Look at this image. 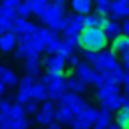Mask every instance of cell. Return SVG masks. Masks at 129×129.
<instances>
[{
	"instance_id": "1",
	"label": "cell",
	"mask_w": 129,
	"mask_h": 129,
	"mask_svg": "<svg viewBox=\"0 0 129 129\" xmlns=\"http://www.w3.org/2000/svg\"><path fill=\"white\" fill-rule=\"evenodd\" d=\"M108 43L110 39L106 37L104 30L103 28H85L80 36V44L83 50H88V51H95V53H101L108 48Z\"/></svg>"
},
{
	"instance_id": "2",
	"label": "cell",
	"mask_w": 129,
	"mask_h": 129,
	"mask_svg": "<svg viewBox=\"0 0 129 129\" xmlns=\"http://www.w3.org/2000/svg\"><path fill=\"white\" fill-rule=\"evenodd\" d=\"M97 73H103V71H110L113 74H117L118 78L124 80V74H125V69L122 66V62L118 60V55L113 53L111 50H104L101 53H97V58L92 66Z\"/></svg>"
},
{
	"instance_id": "3",
	"label": "cell",
	"mask_w": 129,
	"mask_h": 129,
	"mask_svg": "<svg viewBox=\"0 0 129 129\" xmlns=\"http://www.w3.org/2000/svg\"><path fill=\"white\" fill-rule=\"evenodd\" d=\"M74 76H76L78 80H81L83 83H87V85H95V87H101V85H103L101 74H99L90 64H87L85 60L74 69Z\"/></svg>"
},
{
	"instance_id": "4",
	"label": "cell",
	"mask_w": 129,
	"mask_h": 129,
	"mask_svg": "<svg viewBox=\"0 0 129 129\" xmlns=\"http://www.w3.org/2000/svg\"><path fill=\"white\" fill-rule=\"evenodd\" d=\"M66 16V27L64 32L66 36H81V32L85 30V16L76 14V13H67Z\"/></svg>"
},
{
	"instance_id": "5",
	"label": "cell",
	"mask_w": 129,
	"mask_h": 129,
	"mask_svg": "<svg viewBox=\"0 0 129 129\" xmlns=\"http://www.w3.org/2000/svg\"><path fill=\"white\" fill-rule=\"evenodd\" d=\"M60 106H66V108H69L73 113H74V117H78L87 106H88V103L80 95V94H74V92H66L64 95H62V99H60Z\"/></svg>"
},
{
	"instance_id": "6",
	"label": "cell",
	"mask_w": 129,
	"mask_h": 129,
	"mask_svg": "<svg viewBox=\"0 0 129 129\" xmlns=\"http://www.w3.org/2000/svg\"><path fill=\"white\" fill-rule=\"evenodd\" d=\"M55 115H57V106L53 104V101H44V104L39 108L37 115L34 117V120L39 125H50V124H53Z\"/></svg>"
},
{
	"instance_id": "7",
	"label": "cell",
	"mask_w": 129,
	"mask_h": 129,
	"mask_svg": "<svg viewBox=\"0 0 129 129\" xmlns=\"http://www.w3.org/2000/svg\"><path fill=\"white\" fill-rule=\"evenodd\" d=\"M66 64H67V58H64L62 55H46L43 58V67H46V71L50 73H55V74H64L66 76Z\"/></svg>"
},
{
	"instance_id": "8",
	"label": "cell",
	"mask_w": 129,
	"mask_h": 129,
	"mask_svg": "<svg viewBox=\"0 0 129 129\" xmlns=\"http://www.w3.org/2000/svg\"><path fill=\"white\" fill-rule=\"evenodd\" d=\"M66 76L64 74H58L53 81H50L46 87H48V95H50V99L51 101H60L62 99V95L67 92V88H66Z\"/></svg>"
},
{
	"instance_id": "9",
	"label": "cell",
	"mask_w": 129,
	"mask_h": 129,
	"mask_svg": "<svg viewBox=\"0 0 129 129\" xmlns=\"http://www.w3.org/2000/svg\"><path fill=\"white\" fill-rule=\"evenodd\" d=\"M39 30V27L28 20H23V18H16L14 20V28H13V34L16 36H36Z\"/></svg>"
},
{
	"instance_id": "10",
	"label": "cell",
	"mask_w": 129,
	"mask_h": 129,
	"mask_svg": "<svg viewBox=\"0 0 129 129\" xmlns=\"http://www.w3.org/2000/svg\"><path fill=\"white\" fill-rule=\"evenodd\" d=\"M127 18H129V0H115L110 20L120 23L122 20H127Z\"/></svg>"
},
{
	"instance_id": "11",
	"label": "cell",
	"mask_w": 129,
	"mask_h": 129,
	"mask_svg": "<svg viewBox=\"0 0 129 129\" xmlns=\"http://www.w3.org/2000/svg\"><path fill=\"white\" fill-rule=\"evenodd\" d=\"M124 101H125V95L122 92H117V94H111V95L101 99V106L110 111H118L124 108Z\"/></svg>"
},
{
	"instance_id": "12",
	"label": "cell",
	"mask_w": 129,
	"mask_h": 129,
	"mask_svg": "<svg viewBox=\"0 0 129 129\" xmlns=\"http://www.w3.org/2000/svg\"><path fill=\"white\" fill-rule=\"evenodd\" d=\"M64 9H66V7H62V6H58V4H55V2H50V6L46 7V11L39 16V21H41L43 25H48L50 20H53V18H57V16H64V14H66Z\"/></svg>"
},
{
	"instance_id": "13",
	"label": "cell",
	"mask_w": 129,
	"mask_h": 129,
	"mask_svg": "<svg viewBox=\"0 0 129 129\" xmlns=\"http://www.w3.org/2000/svg\"><path fill=\"white\" fill-rule=\"evenodd\" d=\"M71 11L81 16H87L92 13L94 6H95V0H71Z\"/></svg>"
},
{
	"instance_id": "14",
	"label": "cell",
	"mask_w": 129,
	"mask_h": 129,
	"mask_svg": "<svg viewBox=\"0 0 129 129\" xmlns=\"http://www.w3.org/2000/svg\"><path fill=\"white\" fill-rule=\"evenodd\" d=\"M18 48V37L13 32H6L0 36V51L4 53H11Z\"/></svg>"
},
{
	"instance_id": "15",
	"label": "cell",
	"mask_w": 129,
	"mask_h": 129,
	"mask_svg": "<svg viewBox=\"0 0 129 129\" xmlns=\"http://www.w3.org/2000/svg\"><path fill=\"white\" fill-rule=\"evenodd\" d=\"M30 94H32V99L34 101H48L50 99V95H48V87H46V83L43 81V78H39L34 85H32V88H30Z\"/></svg>"
},
{
	"instance_id": "16",
	"label": "cell",
	"mask_w": 129,
	"mask_h": 129,
	"mask_svg": "<svg viewBox=\"0 0 129 129\" xmlns=\"http://www.w3.org/2000/svg\"><path fill=\"white\" fill-rule=\"evenodd\" d=\"M103 30H104V34H106V37L110 39V41H115L117 37H120L124 32H122V25L118 23V21H111L110 18H108V21L101 27Z\"/></svg>"
},
{
	"instance_id": "17",
	"label": "cell",
	"mask_w": 129,
	"mask_h": 129,
	"mask_svg": "<svg viewBox=\"0 0 129 129\" xmlns=\"http://www.w3.org/2000/svg\"><path fill=\"white\" fill-rule=\"evenodd\" d=\"M111 51L117 53L118 57L129 55V37L122 34L120 37H117L115 41H111Z\"/></svg>"
},
{
	"instance_id": "18",
	"label": "cell",
	"mask_w": 129,
	"mask_h": 129,
	"mask_svg": "<svg viewBox=\"0 0 129 129\" xmlns=\"http://www.w3.org/2000/svg\"><path fill=\"white\" fill-rule=\"evenodd\" d=\"M41 67H43V60H39V55L30 57V58H25V71H27V74H32V76L37 78Z\"/></svg>"
},
{
	"instance_id": "19",
	"label": "cell",
	"mask_w": 129,
	"mask_h": 129,
	"mask_svg": "<svg viewBox=\"0 0 129 129\" xmlns=\"http://www.w3.org/2000/svg\"><path fill=\"white\" fill-rule=\"evenodd\" d=\"M66 88H67V92H74V94H85L87 92V83H83L81 80H78L76 76H73V78H67L66 80Z\"/></svg>"
},
{
	"instance_id": "20",
	"label": "cell",
	"mask_w": 129,
	"mask_h": 129,
	"mask_svg": "<svg viewBox=\"0 0 129 129\" xmlns=\"http://www.w3.org/2000/svg\"><path fill=\"white\" fill-rule=\"evenodd\" d=\"M73 120H74V113H73L69 108L58 104V108H57V115H55V122H58V124H62V125H66V124L71 125Z\"/></svg>"
},
{
	"instance_id": "21",
	"label": "cell",
	"mask_w": 129,
	"mask_h": 129,
	"mask_svg": "<svg viewBox=\"0 0 129 129\" xmlns=\"http://www.w3.org/2000/svg\"><path fill=\"white\" fill-rule=\"evenodd\" d=\"M28 127H30V120L27 117H20V118L11 117L0 129H28Z\"/></svg>"
},
{
	"instance_id": "22",
	"label": "cell",
	"mask_w": 129,
	"mask_h": 129,
	"mask_svg": "<svg viewBox=\"0 0 129 129\" xmlns=\"http://www.w3.org/2000/svg\"><path fill=\"white\" fill-rule=\"evenodd\" d=\"M97 117H99V110L97 108H94V106H87L80 115H78V118L80 120H83L85 124H88V125H94L95 124V120H97Z\"/></svg>"
},
{
	"instance_id": "23",
	"label": "cell",
	"mask_w": 129,
	"mask_h": 129,
	"mask_svg": "<svg viewBox=\"0 0 129 129\" xmlns=\"http://www.w3.org/2000/svg\"><path fill=\"white\" fill-rule=\"evenodd\" d=\"M111 124V111L106 108L99 110V117L95 120V124L92 125V129H108V125Z\"/></svg>"
},
{
	"instance_id": "24",
	"label": "cell",
	"mask_w": 129,
	"mask_h": 129,
	"mask_svg": "<svg viewBox=\"0 0 129 129\" xmlns=\"http://www.w3.org/2000/svg\"><path fill=\"white\" fill-rule=\"evenodd\" d=\"M62 36L60 34H55L50 41H46V50H44V53L46 55H57L58 51H60V48H62Z\"/></svg>"
},
{
	"instance_id": "25",
	"label": "cell",
	"mask_w": 129,
	"mask_h": 129,
	"mask_svg": "<svg viewBox=\"0 0 129 129\" xmlns=\"http://www.w3.org/2000/svg\"><path fill=\"white\" fill-rule=\"evenodd\" d=\"M0 80H2L6 85H11V87L20 81L18 76H16V73L13 69H9L7 66H0Z\"/></svg>"
},
{
	"instance_id": "26",
	"label": "cell",
	"mask_w": 129,
	"mask_h": 129,
	"mask_svg": "<svg viewBox=\"0 0 129 129\" xmlns=\"http://www.w3.org/2000/svg\"><path fill=\"white\" fill-rule=\"evenodd\" d=\"M117 92H122L118 85H106V83H103L101 87L95 88V97L101 101V99H104V97H108L111 94H117Z\"/></svg>"
},
{
	"instance_id": "27",
	"label": "cell",
	"mask_w": 129,
	"mask_h": 129,
	"mask_svg": "<svg viewBox=\"0 0 129 129\" xmlns=\"http://www.w3.org/2000/svg\"><path fill=\"white\" fill-rule=\"evenodd\" d=\"M111 11H113V2L111 0H95V13L97 14L110 18Z\"/></svg>"
},
{
	"instance_id": "28",
	"label": "cell",
	"mask_w": 129,
	"mask_h": 129,
	"mask_svg": "<svg viewBox=\"0 0 129 129\" xmlns=\"http://www.w3.org/2000/svg\"><path fill=\"white\" fill-rule=\"evenodd\" d=\"M27 2H28V6L32 7V13L39 18L44 11H46V7L50 6V2H48V0H27Z\"/></svg>"
},
{
	"instance_id": "29",
	"label": "cell",
	"mask_w": 129,
	"mask_h": 129,
	"mask_svg": "<svg viewBox=\"0 0 129 129\" xmlns=\"http://www.w3.org/2000/svg\"><path fill=\"white\" fill-rule=\"evenodd\" d=\"M46 27H48V28H51L55 34H60V32H64V27H66V16H57V18L50 20Z\"/></svg>"
},
{
	"instance_id": "30",
	"label": "cell",
	"mask_w": 129,
	"mask_h": 129,
	"mask_svg": "<svg viewBox=\"0 0 129 129\" xmlns=\"http://www.w3.org/2000/svg\"><path fill=\"white\" fill-rule=\"evenodd\" d=\"M37 53L34 51V48L30 44H18L16 48V57L18 58H30V57H36Z\"/></svg>"
},
{
	"instance_id": "31",
	"label": "cell",
	"mask_w": 129,
	"mask_h": 129,
	"mask_svg": "<svg viewBox=\"0 0 129 129\" xmlns=\"http://www.w3.org/2000/svg\"><path fill=\"white\" fill-rule=\"evenodd\" d=\"M117 124L122 129H129V110L127 108H122L117 111Z\"/></svg>"
},
{
	"instance_id": "32",
	"label": "cell",
	"mask_w": 129,
	"mask_h": 129,
	"mask_svg": "<svg viewBox=\"0 0 129 129\" xmlns=\"http://www.w3.org/2000/svg\"><path fill=\"white\" fill-rule=\"evenodd\" d=\"M16 14H18V18H23V20H28V16L34 14V13H32V7L28 6L27 0H25V2H21V4L16 7Z\"/></svg>"
},
{
	"instance_id": "33",
	"label": "cell",
	"mask_w": 129,
	"mask_h": 129,
	"mask_svg": "<svg viewBox=\"0 0 129 129\" xmlns=\"http://www.w3.org/2000/svg\"><path fill=\"white\" fill-rule=\"evenodd\" d=\"M28 101H32L30 88H20L18 94H16V103H20V104H27Z\"/></svg>"
},
{
	"instance_id": "34",
	"label": "cell",
	"mask_w": 129,
	"mask_h": 129,
	"mask_svg": "<svg viewBox=\"0 0 129 129\" xmlns=\"http://www.w3.org/2000/svg\"><path fill=\"white\" fill-rule=\"evenodd\" d=\"M36 81H37L36 76H32V74H25L23 78H20L18 85H20V88H32V85H34Z\"/></svg>"
},
{
	"instance_id": "35",
	"label": "cell",
	"mask_w": 129,
	"mask_h": 129,
	"mask_svg": "<svg viewBox=\"0 0 129 129\" xmlns=\"http://www.w3.org/2000/svg\"><path fill=\"white\" fill-rule=\"evenodd\" d=\"M11 117H14V118H20V117H27V111H25V104L14 103V104L11 106Z\"/></svg>"
},
{
	"instance_id": "36",
	"label": "cell",
	"mask_w": 129,
	"mask_h": 129,
	"mask_svg": "<svg viewBox=\"0 0 129 129\" xmlns=\"http://www.w3.org/2000/svg\"><path fill=\"white\" fill-rule=\"evenodd\" d=\"M11 97H2L0 99V113L4 115H11Z\"/></svg>"
},
{
	"instance_id": "37",
	"label": "cell",
	"mask_w": 129,
	"mask_h": 129,
	"mask_svg": "<svg viewBox=\"0 0 129 129\" xmlns=\"http://www.w3.org/2000/svg\"><path fill=\"white\" fill-rule=\"evenodd\" d=\"M37 36H39L41 39H44V41H50V39L55 36V32L44 25V27H39V30H37Z\"/></svg>"
},
{
	"instance_id": "38",
	"label": "cell",
	"mask_w": 129,
	"mask_h": 129,
	"mask_svg": "<svg viewBox=\"0 0 129 129\" xmlns=\"http://www.w3.org/2000/svg\"><path fill=\"white\" fill-rule=\"evenodd\" d=\"M25 111H27V115H37V111H39V103L37 101H28L27 104H25Z\"/></svg>"
},
{
	"instance_id": "39",
	"label": "cell",
	"mask_w": 129,
	"mask_h": 129,
	"mask_svg": "<svg viewBox=\"0 0 129 129\" xmlns=\"http://www.w3.org/2000/svg\"><path fill=\"white\" fill-rule=\"evenodd\" d=\"M81 57L85 58V62H87V64L94 66V62H95V58H97V53H95V51H88V50H83Z\"/></svg>"
},
{
	"instance_id": "40",
	"label": "cell",
	"mask_w": 129,
	"mask_h": 129,
	"mask_svg": "<svg viewBox=\"0 0 129 129\" xmlns=\"http://www.w3.org/2000/svg\"><path fill=\"white\" fill-rule=\"evenodd\" d=\"M71 129H92V125H88L83 120H80L78 117H74V120L71 122Z\"/></svg>"
},
{
	"instance_id": "41",
	"label": "cell",
	"mask_w": 129,
	"mask_h": 129,
	"mask_svg": "<svg viewBox=\"0 0 129 129\" xmlns=\"http://www.w3.org/2000/svg\"><path fill=\"white\" fill-rule=\"evenodd\" d=\"M81 62H83V60H81V57H80L78 53H74V55H71V57L67 58V64H69L73 69H76V67L81 64Z\"/></svg>"
},
{
	"instance_id": "42",
	"label": "cell",
	"mask_w": 129,
	"mask_h": 129,
	"mask_svg": "<svg viewBox=\"0 0 129 129\" xmlns=\"http://www.w3.org/2000/svg\"><path fill=\"white\" fill-rule=\"evenodd\" d=\"M23 0H2V6L4 7H9V9H16Z\"/></svg>"
},
{
	"instance_id": "43",
	"label": "cell",
	"mask_w": 129,
	"mask_h": 129,
	"mask_svg": "<svg viewBox=\"0 0 129 129\" xmlns=\"http://www.w3.org/2000/svg\"><path fill=\"white\" fill-rule=\"evenodd\" d=\"M122 32H124V36L129 37V18L124 20V23H122Z\"/></svg>"
},
{
	"instance_id": "44",
	"label": "cell",
	"mask_w": 129,
	"mask_h": 129,
	"mask_svg": "<svg viewBox=\"0 0 129 129\" xmlns=\"http://www.w3.org/2000/svg\"><path fill=\"white\" fill-rule=\"evenodd\" d=\"M120 60H122V66H124V69H125V71H129V55H124V57H120Z\"/></svg>"
},
{
	"instance_id": "45",
	"label": "cell",
	"mask_w": 129,
	"mask_h": 129,
	"mask_svg": "<svg viewBox=\"0 0 129 129\" xmlns=\"http://www.w3.org/2000/svg\"><path fill=\"white\" fill-rule=\"evenodd\" d=\"M9 118H11V115H4V113H0V127H2Z\"/></svg>"
},
{
	"instance_id": "46",
	"label": "cell",
	"mask_w": 129,
	"mask_h": 129,
	"mask_svg": "<svg viewBox=\"0 0 129 129\" xmlns=\"http://www.w3.org/2000/svg\"><path fill=\"white\" fill-rule=\"evenodd\" d=\"M6 87H7V85H6L2 80H0V97H2V95L6 94Z\"/></svg>"
},
{
	"instance_id": "47",
	"label": "cell",
	"mask_w": 129,
	"mask_h": 129,
	"mask_svg": "<svg viewBox=\"0 0 129 129\" xmlns=\"http://www.w3.org/2000/svg\"><path fill=\"white\" fill-rule=\"evenodd\" d=\"M48 129H62V124L53 122V124H50V125H48Z\"/></svg>"
},
{
	"instance_id": "48",
	"label": "cell",
	"mask_w": 129,
	"mask_h": 129,
	"mask_svg": "<svg viewBox=\"0 0 129 129\" xmlns=\"http://www.w3.org/2000/svg\"><path fill=\"white\" fill-rule=\"evenodd\" d=\"M53 2L58 4V6H62V7H66V2H67V0H53Z\"/></svg>"
},
{
	"instance_id": "49",
	"label": "cell",
	"mask_w": 129,
	"mask_h": 129,
	"mask_svg": "<svg viewBox=\"0 0 129 129\" xmlns=\"http://www.w3.org/2000/svg\"><path fill=\"white\" fill-rule=\"evenodd\" d=\"M108 129H122V127H120V125L115 122V124H110V125H108Z\"/></svg>"
},
{
	"instance_id": "50",
	"label": "cell",
	"mask_w": 129,
	"mask_h": 129,
	"mask_svg": "<svg viewBox=\"0 0 129 129\" xmlns=\"http://www.w3.org/2000/svg\"><path fill=\"white\" fill-rule=\"evenodd\" d=\"M124 108L129 110V95H125V101H124Z\"/></svg>"
},
{
	"instance_id": "51",
	"label": "cell",
	"mask_w": 129,
	"mask_h": 129,
	"mask_svg": "<svg viewBox=\"0 0 129 129\" xmlns=\"http://www.w3.org/2000/svg\"><path fill=\"white\" fill-rule=\"evenodd\" d=\"M0 99H2V97H0Z\"/></svg>"
}]
</instances>
